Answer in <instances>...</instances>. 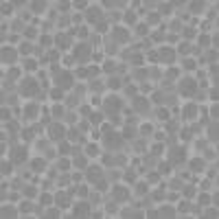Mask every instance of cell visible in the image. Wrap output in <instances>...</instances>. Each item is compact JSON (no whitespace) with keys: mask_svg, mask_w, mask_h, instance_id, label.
<instances>
[{"mask_svg":"<svg viewBox=\"0 0 219 219\" xmlns=\"http://www.w3.org/2000/svg\"><path fill=\"white\" fill-rule=\"evenodd\" d=\"M90 53H92V51H90V46H88V44H81V46L75 48V57H77L79 61H86V59L90 57Z\"/></svg>","mask_w":219,"mask_h":219,"instance_id":"cell-1","label":"cell"},{"mask_svg":"<svg viewBox=\"0 0 219 219\" xmlns=\"http://www.w3.org/2000/svg\"><path fill=\"white\" fill-rule=\"evenodd\" d=\"M35 92H37V83H35L33 79H24V81H22V94L31 96V94H35Z\"/></svg>","mask_w":219,"mask_h":219,"instance_id":"cell-2","label":"cell"},{"mask_svg":"<svg viewBox=\"0 0 219 219\" xmlns=\"http://www.w3.org/2000/svg\"><path fill=\"white\" fill-rule=\"evenodd\" d=\"M55 81H57V86H61V88H70V86H72V75H70V72H59V75L55 77Z\"/></svg>","mask_w":219,"mask_h":219,"instance_id":"cell-3","label":"cell"},{"mask_svg":"<svg viewBox=\"0 0 219 219\" xmlns=\"http://www.w3.org/2000/svg\"><path fill=\"white\" fill-rule=\"evenodd\" d=\"M195 88H197V83L193 81V79H182V83H180V92L182 94H193Z\"/></svg>","mask_w":219,"mask_h":219,"instance_id":"cell-4","label":"cell"},{"mask_svg":"<svg viewBox=\"0 0 219 219\" xmlns=\"http://www.w3.org/2000/svg\"><path fill=\"white\" fill-rule=\"evenodd\" d=\"M105 107H107V112H118L120 110V101L116 99V96H110V99H105Z\"/></svg>","mask_w":219,"mask_h":219,"instance_id":"cell-5","label":"cell"},{"mask_svg":"<svg viewBox=\"0 0 219 219\" xmlns=\"http://www.w3.org/2000/svg\"><path fill=\"white\" fill-rule=\"evenodd\" d=\"M105 142H107V147H118V145H120V138L114 136V134H107V136H105Z\"/></svg>","mask_w":219,"mask_h":219,"instance_id":"cell-6","label":"cell"},{"mask_svg":"<svg viewBox=\"0 0 219 219\" xmlns=\"http://www.w3.org/2000/svg\"><path fill=\"white\" fill-rule=\"evenodd\" d=\"M15 59V53L11 48H2V61H13Z\"/></svg>","mask_w":219,"mask_h":219,"instance_id":"cell-7","label":"cell"},{"mask_svg":"<svg viewBox=\"0 0 219 219\" xmlns=\"http://www.w3.org/2000/svg\"><path fill=\"white\" fill-rule=\"evenodd\" d=\"M88 210H90V208H88V204H81V206H77V208H75V217H86V215H88Z\"/></svg>","mask_w":219,"mask_h":219,"instance_id":"cell-8","label":"cell"},{"mask_svg":"<svg viewBox=\"0 0 219 219\" xmlns=\"http://www.w3.org/2000/svg\"><path fill=\"white\" fill-rule=\"evenodd\" d=\"M20 160H27V151L24 149H15L13 151V162H20Z\"/></svg>","mask_w":219,"mask_h":219,"instance_id":"cell-9","label":"cell"},{"mask_svg":"<svg viewBox=\"0 0 219 219\" xmlns=\"http://www.w3.org/2000/svg\"><path fill=\"white\" fill-rule=\"evenodd\" d=\"M51 136H53V138H61V136H64V129H61L59 125H53V127H51Z\"/></svg>","mask_w":219,"mask_h":219,"instance_id":"cell-10","label":"cell"},{"mask_svg":"<svg viewBox=\"0 0 219 219\" xmlns=\"http://www.w3.org/2000/svg\"><path fill=\"white\" fill-rule=\"evenodd\" d=\"M114 37H116L118 42H125V40H127V31H123V29H116V31H114Z\"/></svg>","mask_w":219,"mask_h":219,"instance_id":"cell-11","label":"cell"},{"mask_svg":"<svg viewBox=\"0 0 219 219\" xmlns=\"http://www.w3.org/2000/svg\"><path fill=\"white\" fill-rule=\"evenodd\" d=\"M136 107H138V112H147V107H149V103L145 101V99H136Z\"/></svg>","mask_w":219,"mask_h":219,"instance_id":"cell-12","label":"cell"},{"mask_svg":"<svg viewBox=\"0 0 219 219\" xmlns=\"http://www.w3.org/2000/svg\"><path fill=\"white\" fill-rule=\"evenodd\" d=\"M162 59H164V61H173V51L164 48V51H162Z\"/></svg>","mask_w":219,"mask_h":219,"instance_id":"cell-13","label":"cell"},{"mask_svg":"<svg viewBox=\"0 0 219 219\" xmlns=\"http://www.w3.org/2000/svg\"><path fill=\"white\" fill-rule=\"evenodd\" d=\"M171 160H173V162H175V160H184V151H182V149H175V151L171 154Z\"/></svg>","mask_w":219,"mask_h":219,"instance_id":"cell-14","label":"cell"},{"mask_svg":"<svg viewBox=\"0 0 219 219\" xmlns=\"http://www.w3.org/2000/svg\"><path fill=\"white\" fill-rule=\"evenodd\" d=\"M114 195H116V200H125L127 191H125V188H116V191H114Z\"/></svg>","mask_w":219,"mask_h":219,"instance_id":"cell-15","label":"cell"},{"mask_svg":"<svg viewBox=\"0 0 219 219\" xmlns=\"http://www.w3.org/2000/svg\"><path fill=\"white\" fill-rule=\"evenodd\" d=\"M57 202H59L61 206H68V195H66V193H59V195H57Z\"/></svg>","mask_w":219,"mask_h":219,"instance_id":"cell-16","label":"cell"},{"mask_svg":"<svg viewBox=\"0 0 219 219\" xmlns=\"http://www.w3.org/2000/svg\"><path fill=\"white\" fill-rule=\"evenodd\" d=\"M35 114H37V105H27V116H31V118H33Z\"/></svg>","mask_w":219,"mask_h":219,"instance_id":"cell-17","label":"cell"},{"mask_svg":"<svg viewBox=\"0 0 219 219\" xmlns=\"http://www.w3.org/2000/svg\"><path fill=\"white\" fill-rule=\"evenodd\" d=\"M33 169H35V171H37V169H40V171H42V169H44V160H33Z\"/></svg>","mask_w":219,"mask_h":219,"instance_id":"cell-18","label":"cell"},{"mask_svg":"<svg viewBox=\"0 0 219 219\" xmlns=\"http://www.w3.org/2000/svg\"><path fill=\"white\" fill-rule=\"evenodd\" d=\"M57 40H59V46H64V48H66V46L70 44V42H68V35H59Z\"/></svg>","mask_w":219,"mask_h":219,"instance_id":"cell-19","label":"cell"},{"mask_svg":"<svg viewBox=\"0 0 219 219\" xmlns=\"http://www.w3.org/2000/svg\"><path fill=\"white\" fill-rule=\"evenodd\" d=\"M195 110H197L195 105H188L186 107V116H195Z\"/></svg>","mask_w":219,"mask_h":219,"instance_id":"cell-20","label":"cell"},{"mask_svg":"<svg viewBox=\"0 0 219 219\" xmlns=\"http://www.w3.org/2000/svg\"><path fill=\"white\" fill-rule=\"evenodd\" d=\"M88 18H90V20H96V18H99V11H96V9H92V11L88 13Z\"/></svg>","mask_w":219,"mask_h":219,"instance_id":"cell-21","label":"cell"},{"mask_svg":"<svg viewBox=\"0 0 219 219\" xmlns=\"http://www.w3.org/2000/svg\"><path fill=\"white\" fill-rule=\"evenodd\" d=\"M44 9V2H33V11H42Z\"/></svg>","mask_w":219,"mask_h":219,"instance_id":"cell-22","label":"cell"},{"mask_svg":"<svg viewBox=\"0 0 219 219\" xmlns=\"http://www.w3.org/2000/svg\"><path fill=\"white\" fill-rule=\"evenodd\" d=\"M193 169H197V171H200V169H202V160H193V164H191Z\"/></svg>","mask_w":219,"mask_h":219,"instance_id":"cell-23","label":"cell"},{"mask_svg":"<svg viewBox=\"0 0 219 219\" xmlns=\"http://www.w3.org/2000/svg\"><path fill=\"white\" fill-rule=\"evenodd\" d=\"M11 171V164L9 162H2V173H9Z\"/></svg>","mask_w":219,"mask_h":219,"instance_id":"cell-24","label":"cell"},{"mask_svg":"<svg viewBox=\"0 0 219 219\" xmlns=\"http://www.w3.org/2000/svg\"><path fill=\"white\" fill-rule=\"evenodd\" d=\"M88 175H90V180L96 178V175H99V169H90V173H88Z\"/></svg>","mask_w":219,"mask_h":219,"instance_id":"cell-25","label":"cell"},{"mask_svg":"<svg viewBox=\"0 0 219 219\" xmlns=\"http://www.w3.org/2000/svg\"><path fill=\"white\" fill-rule=\"evenodd\" d=\"M51 96H53V99H61V92H59V90H53Z\"/></svg>","mask_w":219,"mask_h":219,"instance_id":"cell-26","label":"cell"},{"mask_svg":"<svg viewBox=\"0 0 219 219\" xmlns=\"http://www.w3.org/2000/svg\"><path fill=\"white\" fill-rule=\"evenodd\" d=\"M162 213H164V217H173V210H171V208H164Z\"/></svg>","mask_w":219,"mask_h":219,"instance_id":"cell-27","label":"cell"},{"mask_svg":"<svg viewBox=\"0 0 219 219\" xmlns=\"http://www.w3.org/2000/svg\"><path fill=\"white\" fill-rule=\"evenodd\" d=\"M42 202L44 204H51V195H42Z\"/></svg>","mask_w":219,"mask_h":219,"instance_id":"cell-28","label":"cell"},{"mask_svg":"<svg viewBox=\"0 0 219 219\" xmlns=\"http://www.w3.org/2000/svg\"><path fill=\"white\" fill-rule=\"evenodd\" d=\"M160 118H169V112L166 110H160Z\"/></svg>","mask_w":219,"mask_h":219,"instance_id":"cell-29","label":"cell"}]
</instances>
